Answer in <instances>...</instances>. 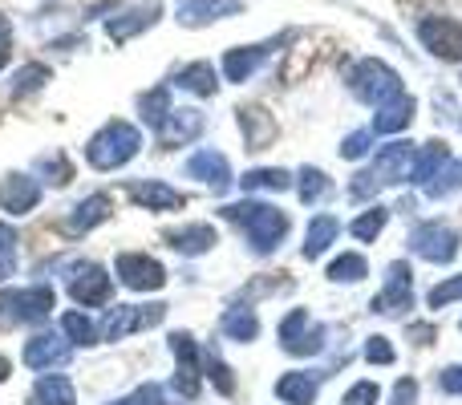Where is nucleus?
Returning <instances> with one entry per match:
<instances>
[{"label":"nucleus","mask_w":462,"mask_h":405,"mask_svg":"<svg viewBox=\"0 0 462 405\" xmlns=\"http://www.w3.org/2000/svg\"><path fill=\"white\" fill-rule=\"evenodd\" d=\"M414 162H418V146L406 143V138H398V143H390V146L377 151L374 167L361 170V175H353L349 195L353 199H374V195L385 191V187L406 183V179L414 175Z\"/></svg>","instance_id":"1"},{"label":"nucleus","mask_w":462,"mask_h":405,"mask_svg":"<svg viewBox=\"0 0 462 405\" xmlns=\"http://www.w3.org/2000/svg\"><path fill=\"white\" fill-rule=\"evenodd\" d=\"M219 215L244 227V235H247V244H252L255 255L276 252V244L288 235V215L276 211V207H268V203H252V199L227 203V207H219Z\"/></svg>","instance_id":"2"},{"label":"nucleus","mask_w":462,"mask_h":405,"mask_svg":"<svg viewBox=\"0 0 462 405\" xmlns=\"http://www.w3.org/2000/svg\"><path fill=\"white\" fill-rule=\"evenodd\" d=\"M143 151V134L130 122H106L94 138L86 143V159L94 170H118Z\"/></svg>","instance_id":"3"},{"label":"nucleus","mask_w":462,"mask_h":405,"mask_svg":"<svg viewBox=\"0 0 462 405\" xmlns=\"http://www.w3.org/2000/svg\"><path fill=\"white\" fill-rule=\"evenodd\" d=\"M349 89L361 97V102H369V106H390L393 97H402L406 89H402V78L390 69L385 61H377V57H365V61H357L349 69Z\"/></svg>","instance_id":"4"},{"label":"nucleus","mask_w":462,"mask_h":405,"mask_svg":"<svg viewBox=\"0 0 462 405\" xmlns=\"http://www.w3.org/2000/svg\"><path fill=\"white\" fill-rule=\"evenodd\" d=\"M57 308L53 288L37 284L24 292H0V328H16V325H37L49 312Z\"/></svg>","instance_id":"5"},{"label":"nucleus","mask_w":462,"mask_h":405,"mask_svg":"<svg viewBox=\"0 0 462 405\" xmlns=\"http://www.w3.org/2000/svg\"><path fill=\"white\" fill-rule=\"evenodd\" d=\"M162 317H167V304H118V308L106 317L102 336L118 345V341H126V336L143 333V328L162 325Z\"/></svg>","instance_id":"6"},{"label":"nucleus","mask_w":462,"mask_h":405,"mask_svg":"<svg viewBox=\"0 0 462 405\" xmlns=\"http://www.w3.org/2000/svg\"><path fill=\"white\" fill-rule=\"evenodd\" d=\"M325 345V325H312V317L304 308H292L280 320V349L288 357H312Z\"/></svg>","instance_id":"7"},{"label":"nucleus","mask_w":462,"mask_h":405,"mask_svg":"<svg viewBox=\"0 0 462 405\" xmlns=\"http://www.w3.org/2000/svg\"><path fill=\"white\" fill-rule=\"evenodd\" d=\"M406 308H414V272L406 260L385 268V288L374 296V312L382 317H402Z\"/></svg>","instance_id":"8"},{"label":"nucleus","mask_w":462,"mask_h":405,"mask_svg":"<svg viewBox=\"0 0 462 405\" xmlns=\"http://www.w3.org/2000/svg\"><path fill=\"white\" fill-rule=\"evenodd\" d=\"M171 353H175V361H179L175 377H171V390H175L179 398L191 401L195 393H199V382H203L199 345H195V336H191V333H171Z\"/></svg>","instance_id":"9"},{"label":"nucleus","mask_w":462,"mask_h":405,"mask_svg":"<svg viewBox=\"0 0 462 405\" xmlns=\"http://www.w3.org/2000/svg\"><path fill=\"white\" fill-rule=\"evenodd\" d=\"M410 247H414L426 263H450L462 252V239L447 223H422V227H414V235H410Z\"/></svg>","instance_id":"10"},{"label":"nucleus","mask_w":462,"mask_h":405,"mask_svg":"<svg viewBox=\"0 0 462 405\" xmlns=\"http://www.w3.org/2000/svg\"><path fill=\"white\" fill-rule=\"evenodd\" d=\"M418 41H422L439 61H462V21L426 16V21L418 24Z\"/></svg>","instance_id":"11"},{"label":"nucleus","mask_w":462,"mask_h":405,"mask_svg":"<svg viewBox=\"0 0 462 405\" xmlns=\"http://www.w3.org/2000/svg\"><path fill=\"white\" fill-rule=\"evenodd\" d=\"M118 280L134 292H159L167 284V268L151 255H138V252H122L118 255Z\"/></svg>","instance_id":"12"},{"label":"nucleus","mask_w":462,"mask_h":405,"mask_svg":"<svg viewBox=\"0 0 462 405\" xmlns=\"http://www.w3.org/2000/svg\"><path fill=\"white\" fill-rule=\"evenodd\" d=\"M69 296L78 304H86V308H94V304H106L114 296V280L97 263H78L69 276Z\"/></svg>","instance_id":"13"},{"label":"nucleus","mask_w":462,"mask_h":405,"mask_svg":"<svg viewBox=\"0 0 462 405\" xmlns=\"http://www.w3.org/2000/svg\"><path fill=\"white\" fill-rule=\"evenodd\" d=\"M159 16H162L159 0H151V5H134V8H126L122 16H110V21H106V32H110V41L126 45V41H134L138 32L154 29V24H159Z\"/></svg>","instance_id":"14"},{"label":"nucleus","mask_w":462,"mask_h":405,"mask_svg":"<svg viewBox=\"0 0 462 405\" xmlns=\"http://www.w3.org/2000/svg\"><path fill=\"white\" fill-rule=\"evenodd\" d=\"M41 203V183L29 175H5L0 179V211L8 215H29Z\"/></svg>","instance_id":"15"},{"label":"nucleus","mask_w":462,"mask_h":405,"mask_svg":"<svg viewBox=\"0 0 462 405\" xmlns=\"http://www.w3.org/2000/svg\"><path fill=\"white\" fill-rule=\"evenodd\" d=\"M239 8H244V0H179V24L203 29V24H211V21L236 16Z\"/></svg>","instance_id":"16"},{"label":"nucleus","mask_w":462,"mask_h":405,"mask_svg":"<svg viewBox=\"0 0 462 405\" xmlns=\"http://www.w3.org/2000/svg\"><path fill=\"white\" fill-rule=\"evenodd\" d=\"M73 357V345L61 341L53 333H37L29 345H24V365L29 369H57Z\"/></svg>","instance_id":"17"},{"label":"nucleus","mask_w":462,"mask_h":405,"mask_svg":"<svg viewBox=\"0 0 462 405\" xmlns=\"http://www.w3.org/2000/svg\"><path fill=\"white\" fill-rule=\"evenodd\" d=\"M203 126H208V122H203L199 110H171L167 122L159 126V143L162 146H187L203 134Z\"/></svg>","instance_id":"18"},{"label":"nucleus","mask_w":462,"mask_h":405,"mask_svg":"<svg viewBox=\"0 0 462 405\" xmlns=\"http://www.w3.org/2000/svg\"><path fill=\"white\" fill-rule=\"evenodd\" d=\"M126 195L143 207V211H179V207H187L183 195H179L175 187L159 183V179H151V183H130Z\"/></svg>","instance_id":"19"},{"label":"nucleus","mask_w":462,"mask_h":405,"mask_svg":"<svg viewBox=\"0 0 462 405\" xmlns=\"http://www.w3.org/2000/svg\"><path fill=\"white\" fill-rule=\"evenodd\" d=\"M276 41H263V45H239V49H227L224 53V78L227 81H247L255 69L263 65V57L272 53Z\"/></svg>","instance_id":"20"},{"label":"nucleus","mask_w":462,"mask_h":405,"mask_svg":"<svg viewBox=\"0 0 462 405\" xmlns=\"http://www.w3.org/2000/svg\"><path fill=\"white\" fill-rule=\"evenodd\" d=\"M187 175L208 183V187H216V191H227L231 187V167L219 151H199L191 162H187Z\"/></svg>","instance_id":"21"},{"label":"nucleus","mask_w":462,"mask_h":405,"mask_svg":"<svg viewBox=\"0 0 462 405\" xmlns=\"http://www.w3.org/2000/svg\"><path fill=\"white\" fill-rule=\"evenodd\" d=\"M106 219H110V195H89V199H81L69 211L65 231H69V235H86V231H94L97 223H106Z\"/></svg>","instance_id":"22"},{"label":"nucleus","mask_w":462,"mask_h":405,"mask_svg":"<svg viewBox=\"0 0 462 405\" xmlns=\"http://www.w3.org/2000/svg\"><path fill=\"white\" fill-rule=\"evenodd\" d=\"M162 239H167L175 252H183V255H203V252H211V247L219 244V235H216V227H211V223H191V227L167 231Z\"/></svg>","instance_id":"23"},{"label":"nucleus","mask_w":462,"mask_h":405,"mask_svg":"<svg viewBox=\"0 0 462 405\" xmlns=\"http://www.w3.org/2000/svg\"><path fill=\"white\" fill-rule=\"evenodd\" d=\"M414 97L410 94H402V97H393L390 106H382V110L374 114V134H398V130H406L410 122H414Z\"/></svg>","instance_id":"24"},{"label":"nucleus","mask_w":462,"mask_h":405,"mask_svg":"<svg viewBox=\"0 0 462 405\" xmlns=\"http://www.w3.org/2000/svg\"><path fill=\"white\" fill-rule=\"evenodd\" d=\"M239 126H244L247 134V151H263V146L276 138V122H272L268 110H260V106H252V110H239Z\"/></svg>","instance_id":"25"},{"label":"nucleus","mask_w":462,"mask_h":405,"mask_svg":"<svg viewBox=\"0 0 462 405\" xmlns=\"http://www.w3.org/2000/svg\"><path fill=\"white\" fill-rule=\"evenodd\" d=\"M276 398L284 405H312L317 401V382L304 369H292V373H284L276 382Z\"/></svg>","instance_id":"26"},{"label":"nucleus","mask_w":462,"mask_h":405,"mask_svg":"<svg viewBox=\"0 0 462 405\" xmlns=\"http://www.w3.org/2000/svg\"><path fill=\"white\" fill-rule=\"evenodd\" d=\"M29 405H78V393H73V382L61 373H49L37 382V390H32Z\"/></svg>","instance_id":"27"},{"label":"nucleus","mask_w":462,"mask_h":405,"mask_svg":"<svg viewBox=\"0 0 462 405\" xmlns=\"http://www.w3.org/2000/svg\"><path fill=\"white\" fill-rule=\"evenodd\" d=\"M341 235V223L333 219V215H317V219L309 223V235H304V260H317V255L328 252V244Z\"/></svg>","instance_id":"28"},{"label":"nucleus","mask_w":462,"mask_h":405,"mask_svg":"<svg viewBox=\"0 0 462 405\" xmlns=\"http://www.w3.org/2000/svg\"><path fill=\"white\" fill-rule=\"evenodd\" d=\"M447 162H450V146L447 143H426L422 154H418V162H414V175H410V183L426 187L442 167H447Z\"/></svg>","instance_id":"29"},{"label":"nucleus","mask_w":462,"mask_h":405,"mask_svg":"<svg viewBox=\"0 0 462 405\" xmlns=\"http://www.w3.org/2000/svg\"><path fill=\"white\" fill-rule=\"evenodd\" d=\"M239 187H244V191H288V187H292V175L280 167H255L239 179Z\"/></svg>","instance_id":"30"},{"label":"nucleus","mask_w":462,"mask_h":405,"mask_svg":"<svg viewBox=\"0 0 462 405\" xmlns=\"http://www.w3.org/2000/svg\"><path fill=\"white\" fill-rule=\"evenodd\" d=\"M179 86L183 89H191V94H199V97H211L216 94V65L211 61H195V65H187L183 73H179Z\"/></svg>","instance_id":"31"},{"label":"nucleus","mask_w":462,"mask_h":405,"mask_svg":"<svg viewBox=\"0 0 462 405\" xmlns=\"http://www.w3.org/2000/svg\"><path fill=\"white\" fill-rule=\"evenodd\" d=\"M255 333H260V317H255L252 308H231L224 312V336L231 341H255Z\"/></svg>","instance_id":"32"},{"label":"nucleus","mask_w":462,"mask_h":405,"mask_svg":"<svg viewBox=\"0 0 462 405\" xmlns=\"http://www.w3.org/2000/svg\"><path fill=\"white\" fill-rule=\"evenodd\" d=\"M365 272H369V263H365V255H357V252H345L328 263V280H333V284H357V280H365Z\"/></svg>","instance_id":"33"},{"label":"nucleus","mask_w":462,"mask_h":405,"mask_svg":"<svg viewBox=\"0 0 462 405\" xmlns=\"http://www.w3.org/2000/svg\"><path fill=\"white\" fill-rule=\"evenodd\" d=\"M426 195H430V199H447V195H455V191H462V162H455L450 159L447 167L439 170V175L430 179V183L422 187Z\"/></svg>","instance_id":"34"},{"label":"nucleus","mask_w":462,"mask_h":405,"mask_svg":"<svg viewBox=\"0 0 462 405\" xmlns=\"http://www.w3.org/2000/svg\"><path fill=\"white\" fill-rule=\"evenodd\" d=\"M138 106H143V118L151 122L154 130H159L162 122H167V114L175 110V106H171V89H167V86H159V89H151V94H143V97H138Z\"/></svg>","instance_id":"35"},{"label":"nucleus","mask_w":462,"mask_h":405,"mask_svg":"<svg viewBox=\"0 0 462 405\" xmlns=\"http://www.w3.org/2000/svg\"><path fill=\"white\" fill-rule=\"evenodd\" d=\"M390 223V211L385 207H374V211H365V215H357V219L349 223V231H353V239H361V244H369V239H377L382 235V227Z\"/></svg>","instance_id":"36"},{"label":"nucleus","mask_w":462,"mask_h":405,"mask_svg":"<svg viewBox=\"0 0 462 405\" xmlns=\"http://www.w3.org/2000/svg\"><path fill=\"white\" fill-rule=\"evenodd\" d=\"M61 333L69 336V345H97L94 320L81 317V312H65V317H61Z\"/></svg>","instance_id":"37"},{"label":"nucleus","mask_w":462,"mask_h":405,"mask_svg":"<svg viewBox=\"0 0 462 405\" xmlns=\"http://www.w3.org/2000/svg\"><path fill=\"white\" fill-rule=\"evenodd\" d=\"M328 191H333V183H328L325 170H317V167H304L300 170V199L304 203H320Z\"/></svg>","instance_id":"38"},{"label":"nucleus","mask_w":462,"mask_h":405,"mask_svg":"<svg viewBox=\"0 0 462 405\" xmlns=\"http://www.w3.org/2000/svg\"><path fill=\"white\" fill-rule=\"evenodd\" d=\"M16 272V231L13 223H0V284Z\"/></svg>","instance_id":"39"},{"label":"nucleus","mask_w":462,"mask_h":405,"mask_svg":"<svg viewBox=\"0 0 462 405\" xmlns=\"http://www.w3.org/2000/svg\"><path fill=\"white\" fill-rule=\"evenodd\" d=\"M455 300H462V272L450 276V280H442V284H434L430 296H426L430 308H447V304H455Z\"/></svg>","instance_id":"40"},{"label":"nucleus","mask_w":462,"mask_h":405,"mask_svg":"<svg viewBox=\"0 0 462 405\" xmlns=\"http://www.w3.org/2000/svg\"><path fill=\"white\" fill-rule=\"evenodd\" d=\"M49 81V65H24L21 73H16V86H13V97H24L32 94V89H41Z\"/></svg>","instance_id":"41"},{"label":"nucleus","mask_w":462,"mask_h":405,"mask_svg":"<svg viewBox=\"0 0 462 405\" xmlns=\"http://www.w3.org/2000/svg\"><path fill=\"white\" fill-rule=\"evenodd\" d=\"M203 369H208V377H211V385H216L224 398H231L236 393V377H231V369L224 365V361L216 357V353H208V361H203Z\"/></svg>","instance_id":"42"},{"label":"nucleus","mask_w":462,"mask_h":405,"mask_svg":"<svg viewBox=\"0 0 462 405\" xmlns=\"http://www.w3.org/2000/svg\"><path fill=\"white\" fill-rule=\"evenodd\" d=\"M369 143H374V130H353V134L341 143V159H349V162L365 159V154H369Z\"/></svg>","instance_id":"43"},{"label":"nucleus","mask_w":462,"mask_h":405,"mask_svg":"<svg viewBox=\"0 0 462 405\" xmlns=\"http://www.w3.org/2000/svg\"><path fill=\"white\" fill-rule=\"evenodd\" d=\"M114 405H167V393H162V385L146 382V385H138L134 393H126V398L114 401Z\"/></svg>","instance_id":"44"},{"label":"nucleus","mask_w":462,"mask_h":405,"mask_svg":"<svg viewBox=\"0 0 462 405\" xmlns=\"http://www.w3.org/2000/svg\"><path fill=\"white\" fill-rule=\"evenodd\" d=\"M365 361H369V365H393V361H398V353H393V345L385 341V336H369V341H365Z\"/></svg>","instance_id":"45"},{"label":"nucleus","mask_w":462,"mask_h":405,"mask_svg":"<svg viewBox=\"0 0 462 405\" xmlns=\"http://www.w3.org/2000/svg\"><path fill=\"white\" fill-rule=\"evenodd\" d=\"M377 398H382V393H377L374 382H357L349 393H345L341 405H377Z\"/></svg>","instance_id":"46"},{"label":"nucleus","mask_w":462,"mask_h":405,"mask_svg":"<svg viewBox=\"0 0 462 405\" xmlns=\"http://www.w3.org/2000/svg\"><path fill=\"white\" fill-rule=\"evenodd\" d=\"M41 170H49V175H57V187H65L73 179L69 162H65V154H53V159H41Z\"/></svg>","instance_id":"47"},{"label":"nucleus","mask_w":462,"mask_h":405,"mask_svg":"<svg viewBox=\"0 0 462 405\" xmlns=\"http://www.w3.org/2000/svg\"><path fill=\"white\" fill-rule=\"evenodd\" d=\"M439 390L442 393H455V398H462V365H450L439 373Z\"/></svg>","instance_id":"48"},{"label":"nucleus","mask_w":462,"mask_h":405,"mask_svg":"<svg viewBox=\"0 0 462 405\" xmlns=\"http://www.w3.org/2000/svg\"><path fill=\"white\" fill-rule=\"evenodd\" d=\"M393 405H418V382L414 377H402L393 385Z\"/></svg>","instance_id":"49"},{"label":"nucleus","mask_w":462,"mask_h":405,"mask_svg":"<svg viewBox=\"0 0 462 405\" xmlns=\"http://www.w3.org/2000/svg\"><path fill=\"white\" fill-rule=\"evenodd\" d=\"M8 369H13V365H8V361L0 357V382H5V377H8Z\"/></svg>","instance_id":"50"},{"label":"nucleus","mask_w":462,"mask_h":405,"mask_svg":"<svg viewBox=\"0 0 462 405\" xmlns=\"http://www.w3.org/2000/svg\"><path fill=\"white\" fill-rule=\"evenodd\" d=\"M458 122H462V118H458Z\"/></svg>","instance_id":"51"}]
</instances>
